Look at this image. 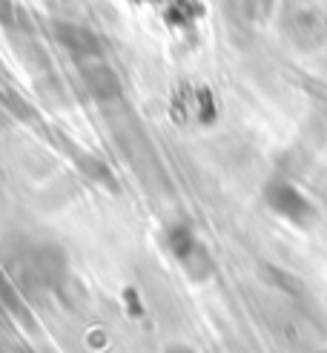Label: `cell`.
<instances>
[{
    "instance_id": "obj_1",
    "label": "cell",
    "mask_w": 327,
    "mask_h": 353,
    "mask_svg": "<svg viewBox=\"0 0 327 353\" xmlns=\"http://www.w3.org/2000/svg\"><path fill=\"white\" fill-rule=\"evenodd\" d=\"M267 201L275 213H282L293 224H304L310 219V204L296 187L290 184H273L267 190Z\"/></svg>"
}]
</instances>
